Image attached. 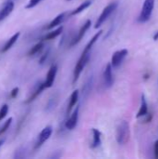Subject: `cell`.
I'll use <instances>...</instances> for the list:
<instances>
[{"mask_svg": "<svg viewBox=\"0 0 158 159\" xmlns=\"http://www.w3.org/2000/svg\"><path fill=\"white\" fill-rule=\"evenodd\" d=\"M20 35V32H17L16 34H14L6 42V44L2 47L0 52H1V53H5V52H7V50H9V49L14 46V44L17 42V40L19 39Z\"/></svg>", "mask_w": 158, "mask_h": 159, "instance_id": "obj_12", "label": "cell"}, {"mask_svg": "<svg viewBox=\"0 0 158 159\" xmlns=\"http://www.w3.org/2000/svg\"><path fill=\"white\" fill-rule=\"evenodd\" d=\"M147 114H148V105H147L145 96H144V94H142V101H141V107H140V110H139L136 117L140 118V117L145 116Z\"/></svg>", "mask_w": 158, "mask_h": 159, "instance_id": "obj_17", "label": "cell"}, {"mask_svg": "<svg viewBox=\"0 0 158 159\" xmlns=\"http://www.w3.org/2000/svg\"><path fill=\"white\" fill-rule=\"evenodd\" d=\"M150 77V74H146V75H144V79L146 80V79H148Z\"/></svg>", "mask_w": 158, "mask_h": 159, "instance_id": "obj_32", "label": "cell"}, {"mask_svg": "<svg viewBox=\"0 0 158 159\" xmlns=\"http://www.w3.org/2000/svg\"><path fill=\"white\" fill-rule=\"evenodd\" d=\"M41 1H42V0H30V1L28 2V4L25 6V8H27V9L33 8V7H34L35 6H37Z\"/></svg>", "mask_w": 158, "mask_h": 159, "instance_id": "obj_25", "label": "cell"}, {"mask_svg": "<svg viewBox=\"0 0 158 159\" xmlns=\"http://www.w3.org/2000/svg\"><path fill=\"white\" fill-rule=\"evenodd\" d=\"M57 71H58V66L56 64H53L50 66L47 74V76H46V81L44 82L45 84V87L46 89H48V88H51L54 81H55V77H56V75H57Z\"/></svg>", "mask_w": 158, "mask_h": 159, "instance_id": "obj_8", "label": "cell"}, {"mask_svg": "<svg viewBox=\"0 0 158 159\" xmlns=\"http://www.w3.org/2000/svg\"><path fill=\"white\" fill-rule=\"evenodd\" d=\"M117 6H118V3L117 2H112L107 7H105L103 8V10H102V12L101 13L100 17L98 18V20H97V21H96V23L94 25V28L95 29L100 28L102 25V23L108 19V17L115 10V8L117 7Z\"/></svg>", "mask_w": 158, "mask_h": 159, "instance_id": "obj_3", "label": "cell"}, {"mask_svg": "<svg viewBox=\"0 0 158 159\" xmlns=\"http://www.w3.org/2000/svg\"><path fill=\"white\" fill-rule=\"evenodd\" d=\"M154 7H155V0H144L142 11L138 18V21L142 23L148 21L152 16Z\"/></svg>", "mask_w": 158, "mask_h": 159, "instance_id": "obj_2", "label": "cell"}, {"mask_svg": "<svg viewBox=\"0 0 158 159\" xmlns=\"http://www.w3.org/2000/svg\"><path fill=\"white\" fill-rule=\"evenodd\" d=\"M26 116H27V114H25V116H22L21 120H20V123L18 124V126H17V131H16V134H18V133L20 131V129H21V128H22V125H23V124H24V122H25Z\"/></svg>", "mask_w": 158, "mask_h": 159, "instance_id": "obj_26", "label": "cell"}, {"mask_svg": "<svg viewBox=\"0 0 158 159\" xmlns=\"http://www.w3.org/2000/svg\"><path fill=\"white\" fill-rule=\"evenodd\" d=\"M154 40H156V41H157L158 40V32H156V33L155 34V35H154Z\"/></svg>", "mask_w": 158, "mask_h": 159, "instance_id": "obj_31", "label": "cell"}, {"mask_svg": "<svg viewBox=\"0 0 158 159\" xmlns=\"http://www.w3.org/2000/svg\"><path fill=\"white\" fill-rule=\"evenodd\" d=\"M115 139L118 144L124 145L129 142V124L127 120H122L117 128L115 132Z\"/></svg>", "mask_w": 158, "mask_h": 159, "instance_id": "obj_1", "label": "cell"}, {"mask_svg": "<svg viewBox=\"0 0 158 159\" xmlns=\"http://www.w3.org/2000/svg\"><path fill=\"white\" fill-rule=\"evenodd\" d=\"M18 93H19V88H15V89H13L11 91H10V98L11 99H15L16 97H17V95H18Z\"/></svg>", "mask_w": 158, "mask_h": 159, "instance_id": "obj_27", "label": "cell"}, {"mask_svg": "<svg viewBox=\"0 0 158 159\" xmlns=\"http://www.w3.org/2000/svg\"><path fill=\"white\" fill-rule=\"evenodd\" d=\"M129 54V50L128 49H121V50H117L115 51L113 56H112V66L113 67H117L121 64V62L124 61V59L127 57V55Z\"/></svg>", "mask_w": 158, "mask_h": 159, "instance_id": "obj_6", "label": "cell"}, {"mask_svg": "<svg viewBox=\"0 0 158 159\" xmlns=\"http://www.w3.org/2000/svg\"><path fill=\"white\" fill-rule=\"evenodd\" d=\"M78 116H79V106H76V108L74 111V113L72 114V116L65 122V128L67 129L72 130V129H74L76 127L77 121H78Z\"/></svg>", "mask_w": 158, "mask_h": 159, "instance_id": "obj_10", "label": "cell"}, {"mask_svg": "<svg viewBox=\"0 0 158 159\" xmlns=\"http://www.w3.org/2000/svg\"><path fill=\"white\" fill-rule=\"evenodd\" d=\"M14 7H15V5H14L13 1H8L4 5V7L0 9V21H2L7 16L10 15V13L14 9Z\"/></svg>", "mask_w": 158, "mask_h": 159, "instance_id": "obj_11", "label": "cell"}, {"mask_svg": "<svg viewBox=\"0 0 158 159\" xmlns=\"http://www.w3.org/2000/svg\"><path fill=\"white\" fill-rule=\"evenodd\" d=\"M43 48H44V42L42 40L40 42H38L37 44H35L33 48H31V49L28 52V56H34V55H36L37 53H39L43 49Z\"/></svg>", "mask_w": 158, "mask_h": 159, "instance_id": "obj_21", "label": "cell"}, {"mask_svg": "<svg viewBox=\"0 0 158 159\" xmlns=\"http://www.w3.org/2000/svg\"><path fill=\"white\" fill-rule=\"evenodd\" d=\"M92 134H93V141H92V143H91L90 147L92 149H95V148H97L98 146L101 145V143H102V139H101L102 133L100 132L99 129H92Z\"/></svg>", "mask_w": 158, "mask_h": 159, "instance_id": "obj_18", "label": "cell"}, {"mask_svg": "<svg viewBox=\"0 0 158 159\" xmlns=\"http://www.w3.org/2000/svg\"><path fill=\"white\" fill-rule=\"evenodd\" d=\"M7 112H8V106L7 104H4L0 109V121L6 117V116L7 115Z\"/></svg>", "mask_w": 158, "mask_h": 159, "instance_id": "obj_24", "label": "cell"}, {"mask_svg": "<svg viewBox=\"0 0 158 159\" xmlns=\"http://www.w3.org/2000/svg\"><path fill=\"white\" fill-rule=\"evenodd\" d=\"M46 89V87H45V84L44 83H38V85L36 86V88H35V89L32 92V94L30 95V97L25 101V103L26 104H28V103H31L32 102H34L41 93H42V91Z\"/></svg>", "mask_w": 158, "mask_h": 159, "instance_id": "obj_13", "label": "cell"}, {"mask_svg": "<svg viewBox=\"0 0 158 159\" xmlns=\"http://www.w3.org/2000/svg\"><path fill=\"white\" fill-rule=\"evenodd\" d=\"M52 131H53V129H52V127L51 126H47L46 128H44L42 129V131L38 135L37 142H36V143L34 145V150L39 149L50 138V136L52 134Z\"/></svg>", "mask_w": 158, "mask_h": 159, "instance_id": "obj_5", "label": "cell"}, {"mask_svg": "<svg viewBox=\"0 0 158 159\" xmlns=\"http://www.w3.org/2000/svg\"><path fill=\"white\" fill-rule=\"evenodd\" d=\"M78 97H79V91H78V89H75L71 94L69 103H68V106H67V110H66V115H69L71 113L72 109L75 106V104H76V102L78 101Z\"/></svg>", "mask_w": 158, "mask_h": 159, "instance_id": "obj_15", "label": "cell"}, {"mask_svg": "<svg viewBox=\"0 0 158 159\" xmlns=\"http://www.w3.org/2000/svg\"><path fill=\"white\" fill-rule=\"evenodd\" d=\"M4 143H5V141H4V140H1V141H0V147L2 146V144H3Z\"/></svg>", "mask_w": 158, "mask_h": 159, "instance_id": "obj_33", "label": "cell"}, {"mask_svg": "<svg viewBox=\"0 0 158 159\" xmlns=\"http://www.w3.org/2000/svg\"><path fill=\"white\" fill-rule=\"evenodd\" d=\"M90 25H91V20H88L82 25V27L80 28V30H79V32H78L77 35L71 41L69 47H73V46H75L76 44H78V43L82 40V38L84 37L86 32L89 29Z\"/></svg>", "mask_w": 158, "mask_h": 159, "instance_id": "obj_7", "label": "cell"}, {"mask_svg": "<svg viewBox=\"0 0 158 159\" xmlns=\"http://www.w3.org/2000/svg\"><path fill=\"white\" fill-rule=\"evenodd\" d=\"M103 32H102V30H101V31H99L96 34H94L93 35V37L90 39V41L88 43V45L86 46V48H84V50H83V52H82V54L81 55H87V54H89V51H90V49L92 48V47H93V45L96 43V41L99 39V37L102 35V34Z\"/></svg>", "mask_w": 158, "mask_h": 159, "instance_id": "obj_16", "label": "cell"}, {"mask_svg": "<svg viewBox=\"0 0 158 159\" xmlns=\"http://www.w3.org/2000/svg\"><path fill=\"white\" fill-rule=\"evenodd\" d=\"M154 152H155V158L158 159V140L156 141L154 145Z\"/></svg>", "mask_w": 158, "mask_h": 159, "instance_id": "obj_29", "label": "cell"}, {"mask_svg": "<svg viewBox=\"0 0 158 159\" xmlns=\"http://www.w3.org/2000/svg\"><path fill=\"white\" fill-rule=\"evenodd\" d=\"M62 30H63V27H62V26H61V27L57 28L56 30H54V31H52V32L47 33V34L43 38H42V40H43V41L52 40V39L56 38L57 36H59V35L62 33Z\"/></svg>", "mask_w": 158, "mask_h": 159, "instance_id": "obj_19", "label": "cell"}, {"mask_svg": "<svg viewBox=\"0 0 158 159\" xmlns=\"http://www.w3.org/2000/svg\"><path fill=\"white\" fill-rule=\"evenodd\" d=\"M146 116H147V117H146V119L144 120V123H149V122H151L152 119H153V115H152V114H147Z\"/></svg>", "mask_w": 158, "mask_h": 159, "instance_id": "obj_30", "label": "cell"}, {"mask_svg": "<svg viewBox=\"0 0 158 159\" xmlns=\"http://www.w3.org/2000/svg\"><path fill=\"white\" fill-rule=\"evenodd\" d=\"M57 102H58V97L57 96H53L52 98L49 99L47 106H46V110L48 112V111H51L55 108V106L57 105Z\"/></svg>", "mask_w": 158, "mask_h": 159, "instance_id": "obj_22", "label": "cell"}, {"mask_svg": "<svg viewBox=\"0 0 158 159\" xmlns=\"http://www.w3.org/2000/svg\"><path fill=\"white\" fill-rule=\"evenodd\" d=\"M12 117H10V118H8L4 124H3V126L0 128V136H2L3 134H5V132H7V130L8 129V128L10 127V124H11V122H12Z\"/></svg>", "mask_w": 158, "mask_h": 159, "instance_id": "obj_23", "label": "cell"}, {"mask_svg": "<svg viewBox=\"0 0 158 159\" xmlns=\"http://www.w3.org/2000/svg\"><path fill=\"white\" fill-rule=\"evenodd\" d=\"M92 4V0H86L85 2H83L81 5H79L74 10H73L71 13H70V15H76V14H79L80 12H82L83 10H85L86 8H88L90 5Z\"/></svg>", "mask_w": 158, "mask_h": 159, "instance_id": "obj_20", "label": "cell"}, {"mask_svg": "<svg viewBox=\"0 0 158 159\" xmlns=\"http://www.w3.org/2000/svg\"><path fill=\"white\" fill-rule=\"evenodd\" d=\"M66 1H72V0H66Z\"/></svg>", "mask_w": 158, "mask_h": 159, "instance_id": "obj_34", "label": "cell"}, {"mask_svg": "<svg viewBox=\"0 0 158 159\" xmlns=\"http://www.w3.org/2000/svg\"><path fill=\"white\" fill-rule=\"evenodd\" d=\"M89 54H87V55H81L80 59L78 60L75 67H74V78H73V84H75V82L78 80L80 75H81V72L83 71V69L85 68V66L87 65V63L88 62V60H89Z\"/></svg>", "mask_w": 158, "mask_h": 159, "instance_id": "obj_4", "label": "cell"}, {"mask_svg": "<svg viewBox=\"0 0 158 159\" xmlns=\"http://www.w3.org/2000/svg\"><path fill=\"white\" fill-rule=\"evenodd\" d=\"M48 53H49V50H47L44 54H43V56L40 58V60H39V63L40 64H43L44 62H45V61L47 60V56H48Z\"/></svg>", "mask_w": 158, "mask_h": 159, "instance_id": "obj_28", "label": "cell"}, {"mask_svg": "<svg viewBox=\"0 0 158 159\" xmlns=\"http://www.w3.org/2000/svg\"><path fill=\"white\" fill-rule=\"evenodd\" d=\"M112 63L109 62L107 63L104 72H103V80H104V85L106 88H111L114 84V77H113V73H112Z\"/></svg>", "mask_w": 158, "mask_h": 159, "instance_id": "obj_9", "label": "cell"}, {"mask_svg": "<svg viewBox=\"0 0 158 159\" xmlns=\"http://www.w3.org/2000/svg\"><path fill=\"white\" fill-rule=\"evenodd\" d=\"M66 15H67L66 12H62V13L59 14L57 17H55V18L47 24V26H46V29L50 30V29H52V28H54V27L60 25V24L66 19Z\"/></svg>", "mask_w": 158, "mask_h": 159, "instance_id": "obj_14", "label": "cell"}]
</instances>
